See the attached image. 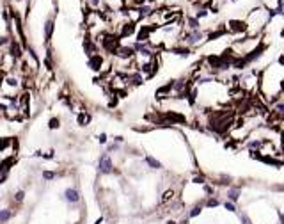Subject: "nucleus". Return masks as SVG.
<instances>
[{"mask_svg":"<svg viewBox=\"0 0 284 224\" xmlns=\"http://www.w3.org/2000/svg\"><path fill=\"white\" fill-rule=\"evenodd\" d=\"M98 169H99V173H105V174L112 173V160H110V157H108L107 153H103V155L99 157V164H98Z\"/></svg>","mask_w":284,"mask_h":224,"instance_id":"f257e3e1","label":"nucleus"},{"mask_svg":"<svg viewBox=\"0 0 284 224\" xmlns=\"http://www.w3.org/2000/svg\"><path fill=\"white\" fill-rule=\"evenodd\" d=\"M64 196H66V199H68L69 203H76V201L80 199V194H78L76 188H68V190L64 192Z\"/></svg>","mask_w":284,"mask_h":224,"instance_id":"f03ea898","label":"nucleus"},{"mask_svg":"<svg viewBox=\"0 0 284 224\" xmlns=\"http://www.w3.org/2000/svg\"><path fill=\"white\" fill-rule=\"evenodd\" d=\"M227 198H229V201L233 203H236L238 201V198H240V187H233V188H229V192H227Z\"/></svg>","mask_w":284,"mask_h":224,"instance_id":"7ed1b4c3","label":"nucleus"},{"mask_svg":"<svg viewBox=\"0 0 284 224\" xmlns=\"http://www.w3.org/2000/svg\"><path fill=\"white\" fill-rule=\"evenodd\" d=\"M52 32H53V21L50 20V21H46V25H44V37L50 39V37H52Z\"/></svg>","mask_w":284,"mask_h":224,"instance_id":"20e7f679","label":"nucleus"},{"mask_svg":"<svg viewBox=\"0 0 284 224\" xmlns=\"http://www.w3.org/2000/svg\"><path fill=\"white\" fill-rule=\"evenodd\" d=\"M146 164H148V166H151L153 169H160V167H162V164H160L158 160H154L153 157H146Z\"/></svg>","mask_w":284,"mask_h":224,"instance_id":"39448f33","label":"nucleus"},{"mask_svg":"<svg viewBox=\"0 0 284 224\" xmlns=\"http://www.w3.org/2000/svg\"><path fill=\"white\" fill-rule=\"evenodd\" d=\"M201 37H203V34H201L199 30H194V32H192V34L188 36V43H197V41H199Z\"/></svg>","mask_w":284,"mask_h":224,"instance_id":"423d86ee","label":"nucleus"},{"mask_svg":"<svg viewBox=\"0 0 284 224\" xmlns=\"http://www.w3.org/2000/svg\"><path fill=\"white\" fill-rule=\"evenodd\" d=\"M188 27L192 30H199V21H197V18H188Z\"/></svg>","mask_w":284,"mask_h":224,"instance_id":"0eeeda50","label":"nucleus"},{"mask_svg":"<svg viewBox=\"0 0 284 224\" xmlns=\"http://www.w3.org/2000/svg\"><path fill=\"white\" fill-rule=\"evenodd\" d=\"M249 149H256V148H263V142L261 141H249Z\"/></svg>","mask_w":284,"mask_h":224,"instance_id":"6e6552de","label":"nucleus"},{"mask_svg":"<svg viewBox=\"0 0 284 224\" xmlns=\"http://www.w3.org/2000/svg\"><path fill=\"white\" fill-rule=\"evenodd\" d=\"M9 217H11V212H9V210H0V221H2V222L9 221Z\"/></svg>","mask_w":284,"mask_h":224,"instance_id":"1a4fd4ad","label":"nucleus"},{"mask_svg":"<svg viewBox=\"0 0 284 224\" xmlns=\"http://www.w3.org/2000/svg\"><path fill=\"white\" fill-rule=\"evenodd\" d=\"M218 205H220V201H218V199H208V201H206V206H209V208L218 206Z\"/></svg>","mask_w":284,"mask_h":224,"instance_id":"9d476101","label":"nucleus"},{"mask_svg":"<svg viewBox=\"0 0 284 224\" xmlns=\"http://www.w3.org/2000/svg\"><path fill=\"white\" fill-rule=\"evenodd\" d=\"M224 206H226L229 212H236V205H234V203H231V201H226V203H224Z\"/></svg>","mask_w":284,"mask_h":224,"instance_id":"9b49d317","label":"nucleus"},{"mask_svg":"<svg viewBox=\"0 0 284 224\" xmlns=\"http://www.w3.org/2000/svg\"><path fill=\"white\" fill-rule=\"evenodd\" d=\"M275 110L279 112V114H284V103L277 101V103H275Z\"/></svg>","mask_w":284,"mask_h":224,"instance_id":"f8f14e48","label":"nucleus"},{"mask_svg":"<svg viewBox=\"0 0 284 224\" xmlns=\"http://www.w3.org/2000/svg\"><path fill=\"white\" fill-rule=\"evenodd\" d=\"M201 213V206H195L192 212H190V217H195V215H199Z\"/></svg>","mask_w":284,"mask_h":224,"instance_id":"ddd939ff","label":"nucleus"},{"mask_svg":"<svg viewBox=\"0 0 284 224\" xmlns=\"http://www.w3.org/2000/svg\"><path fill=\"white\" fill-rule=\"evenodd\" d=\"M53 176H55V174H53V173H50V171H44V173H43V178H46V180H52Z\"/></svg>","mask_w":284,"mask_h":224,"instance_id":"4468645a","label":"nucleus"},{"mask_svg":"<svg viewBox=\"0 0 284 224\" xmlns=\"http://www.w3.org/2000/svg\"><path fill=\"white\" fill-rule=\"evenodd\" d=\"M98 141H99L101 144H105V142H107V135H105V133H101V135L98 137Z\"/></svg>","mask_w":284,"mask_h":224,"instance_id":"2eb2a0df","label":"nucleus"},{"mask_svg":"<svg viewBox=\"0 0 284 224\" xmlns=\"http://www.w3.org/2000/svg\"><path fill=\"white\" fill-rule=\"evenodd\" d=\"M206 14H208V11H204V9H203V11H199V13H197V18H204Z\"/></svg>","mask_w":284,"mask_h":224,"instance_id":"dca6fc26","label":"nucleus"},{"mask_svg":"<svg viewBox=\"0 0 284 224\" xmlns=\"http://www.w3.org/2000/svg\"><path fill=\"white\" fill-rule=\"evenodd\" d=\"M174 89H176V91H181V89H183V82H178V84H174Z\"/></svg>","mask_w":284,"mask_h":224,"instance_id":"f3484780","label":"nucleus"},{"mask_svg":"<svg viewBox=\"0 0 284 224\" xmlns=\"http://www.w3.org/2000/svg\"><path fill=\"white\" fill-rule=\"evenodd\" d=\"M55 126H59V121H57V119H52V121H50V128H55Z\"/></svg>","mask_w":284,"mask_h":224,"instance_id":"a211bd4d","label":"nucleus"},{"mask_svg":"<svg viewBox=\"0 0 284 224\" xmlns=\"http://www.w3.org/2000/svg\"><path fill=\"white\" fill-rule=\"evenodd\" d=\"M204 190H206V194H213V188L209 185H204Z\"/></svg>","mask_w":284,"mask_h":224,"instance_id":"6ab92c4d","label":"nucleus"},{"mask_svg":"<svg viewBox=\"0 0 284 224\" xmlns=\"http://www.w3.org/2000/svg\"><path fill=\"white\" fill-rule=\"evenodd\" d=\"M16 199H18V201H21V199H23V192H21V190L16 194Z\"/></svg>","mask_w":284,"mask_h":224,"instance_id":"aec40b11","label":"nucleus"},{"mask_svg":"<svg viewBox=\"0 0 284 224\" xmlns=\"http://www.w3.org/2000/svg\"><path fill=\"white\" fill-rule=\"evenodd\" d=\"M7 82H9V86H16V80H14V78H9Z\"/></svg>","mask_w":284,"mask_h":224,"instance_id":"412c9836","label":"nucleus"},{"mask_svg":"<svg viewBox=\"0 0 284 224\" xmlns=\"http://www.w3.org/2000/svg\"><path fill=\"white\" fill-rule=\"evenodd\" d=\"M279 219H281V224H284V213H279Z\"/></svg>","mask_w":284,"mask_h":224,"instance_id":"4be33fe9","label":"nucleus"},{"mask_svg":"<svg viewBox=\"0 0 284 224\" xmlns=\"http://www.w3.org/2000/svg\"><path fill=\"white\" fill-rule=\"evenodd\" d=\"M5 43V37H0V45H4Z\"/></svg>","mask_w":284,"mask_h":224,"instance_id":"5701e85b","label":"nucleus"},{"mask_svg":"<svg viewBox=\"0 0 284 224\" xmlns=\"http://www.w3.org/2000/svg\"><path fill=\"white\" fill-rule=\"evenodd\" d=\"M167 224H176V222H174V221H169V222H167Z\"/></svg>","mask_w":284,"mask_h":224,"instance_id":"b1692460","label":"nucleus"},{"mask_svg":"<svg viewBox=\"0 0 284 224\" xmlns=\"http://www.w3.org/2000/svg\"><path fill=\"white\" fill-rule=\"evenodd\" d=\"M181 224H188V221H183V222H181Z\"/></svg>","mask_w":284,"mask_h":224,"instance_id":"393cba45","label":"nucleus"}]
</instances>
